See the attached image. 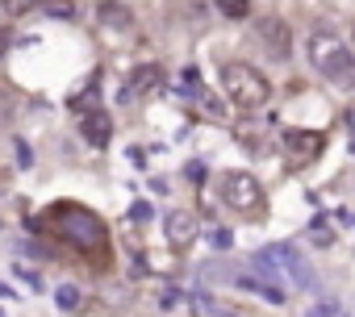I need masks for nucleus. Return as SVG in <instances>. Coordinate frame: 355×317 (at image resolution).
<instances>
[{
	"mask_svg": "<svg viewBox=\"0 0 355 317\" xmlns=\"http://www.w3.org/2000/svg\"><path fill=\"white\" fill-rule=\"evenodd\" d=\"M306 50H310V63H314V71H318L322 80L343 84V88H347V84H355V55L347 50V42H343L334 30H326V25L310 30Z\"/></svg>",
	"mask_w": 355,
	"mask_h": 317,
	"instance_id": "f257e3e1",
	"label": "nucleus"
},
{
	"mask_svg": "<svg viewBox=\"0 0 355 317\" xmlns=\"http://www.w3.org/2000/svg\"><path fill=\"white\" fill-rule=\"evenodd\" d=\"M222 88H226L230 104H238V109H260V104H268V96H272V84L251 63H226L222 67Z\"/></svg>",
	"mask_w": 355,
	"mask_h": 317,
	"instance_id": "f03ea898",
	"label": "nucleus"
},
{
	"mask_svg": "<svg viewBox=\"0 0 355 317\" xmlns=\"http://www.w3.org/2000/svg\"><path fill=\"white\" fill-rule=\"evenodd\" d=\"M218 188H222V204L234 209V213H255L264 204V188L251 172H226Z\"/></svg>",
	"mask_w": 355,
	"mask_h": 317,
	"instance_id": "7ed1b4c3",
	"label": "nucleus"
},
{
	"mask_svg": "<svg viewBox=\"0 0 355 317\" xmlns=\"http://www.w3.org/2000/svg\"><path fill=\"white\" fill-rule=\"evenodd\" d=\"M260 255H264V259L272 263V268H276V272H288V276H293L297 284H306V288H314V272H310V268H306V263H301V259H297V250H293V246H284V242H276V246H268V250H260Z\"/></svg>",
	"mask_w": 355,
	"mask_h": 317,
	"instance_id": "20e7f679",
	"label": "nucleus"
},
{
	"mask_svg": "<svg viewBox=\"0 0 355 317\" xmlns=\"http://www.w3.org/2000/svg\"><path fill=\"white\" fill-rule=\"evenodd\" d=\"M255 34H260V42H264V50H268L272 59H280V63H284V59L293 55V30H288L280 17H264Z\"/></svg>",
	"mask_w": 355,
	"mask_h": 317,
	"instance_id": "39448f33",
	"label": "nucleus"
},
{
	"mask_svg": "<svg viewBox=\"0 0 355 317\" xmlns=\"http://www.w3.org/2000/svg\"><path fill=\"white\" fill-rule=\"evenodd\" d=\"M284 146H288V154L297 158V163H314V158L322 154V146H326V138L318 130H288Z\"/></svg>",
	"mask_w": 355,
	"mask_h": 317,
	"instance_id": "423d86ee",
	"label": "nucleus"
},
{
	"mask_svg": "<svg viewBox=\"0 0 355 317\" xmlns=\"http://www.w3.org/2000/svg\"><path fill=\"white\" fill-rule=\"evenodd\" d=\"M163 234H168V242H172V246H188V242L201 234V226H196V218H192V213L176 209V213H168V226H163Z\"/></svg>",
	"mask_w": 355,
	"mask_h": 317,
	"instance_id": "0eeeda50",
	"label": "nucleus"
},
{
	"mask_svg": "<svg viewBox=\"0 0 355 317\" xmlns=\"http://www.w3.org/2000/svg\"><path fill=\"white\" fill-rule=\"evenodd\" d=\"M96 21L105 25V30H113V34L134 30V13L126 5H117V0H100V5H96Z\"/></svg>",
	"mask_w": 355,
	"mask_h": 317,
	"instance_id": "6e6552de",
	"label": "nucleus"
},
{
	"mask_svg": "<svg viewBox=\"0 0 355 317\" xmlns=\"http://www.w3.org/2000/svg\"><path fill=\"white\" fill-rule=\"evenodd\" d=\"M159 80H163V71H159L155 63H142V67L130 75L126 96H146V92H155V88H159Z\"/></svg>",
	"mask_w": 355,
	"mask_h": 317,
	"instance_id": "1a4fd4ad",
	"label": "nucleus"
},
{
	"mask_svg": "<svg viewBox=\"0 0 355 317\" xmlns=\"http://www.w3.org/2000/svg\"><path fill=\"white\" fill-rule=\"evenodd\" d=\"M84 138L92 142V146H109V138H113V126H109V113H88L84 117Z\"/></svg>",
	"mask_w": 355,
	"mask_h": 317,
	"instance_id": "9d476101",
	"label": "nucleus"
},
{
	"mask_svg": "<svg viewBox=\"0 0 355 317\" xmlns=\"http://www.w3.org/2000/svg\"><path fill=\"white\" fill-rule=\"evenodd\" d=\"M192 309L205 313V317H238V309H230V305H222L214 296H192Z\"/></svg>",
	"mask_w": 355,
	"mask_h": 317,
	"instance_id": "9b49d317",
	"label": "nucleus"
},
{
	"mask_svg": "<svg viewBox=\"0 0 355 317\" xmlns=\"http://www.w3.org/2000/svg\"><path fill=\"white\" fill-rule=\"evenodd\" d=\"M310 242H318V246H330V242H334V234H330L326 218H314V222H310Z\"/></svg>",
	"mask_w": 355,
	"mask_h": 317,
	"instance_id": "f8f14e48",
	"label": "nucleus"
},
{
	"mask_svg": "<svg viewBox=\"0 0 355 317\" xmlns=\"http://www.w3.org/2000/svg\"><path fill=\"white\" fill-rule=\"evenodd\" d=\"M55 296H59V305H63V309H80V288H71V284H63V288H59Z\"/></svg>",
	"mask_w": 355,
	"mask_h": 317,
	"instance_id": "ddd939ff",
	"label": "nucleus"
},
{
	"mask_svg": "<svg viewBox=\"0 0 355 317\" xmlns=\"http://www.w3.org/2000/svg\"><path fill=\"white\" fill-rule=\"evenodd\" d=\"M222 13L226 17H247V0H222Z\"/></svg>",
	"mask_w": 355,
	"mask_h": 317,
	"instance_id": "4468645a",
	"label": "nucleus"
},
{
	"mask_svg": "<svg viewBox=\"0 0 355 317\" xmlns=\"http://www.w3.org/2000/svg\"><path fill=\"white\" fill-rule=\"evenodd\" d=\"M310 317H339V301H322Z\"/></svg>",
	"mask_w": 355,
	"mask_h": 317,
	"instance_id": "2eb2a0df",
	"label": "nucleus"
},
{
	"mask_svg": "<svg viewBox=\"0 0 355 317\" xmlns=\"http://www.w3.org/2000/svg\"><path fill=\"white\" fill-rule=\"evenodd\" d=\"M230 242H234V238H230L226 230H214V246H230Z\"/></svg>",
	"mask_w": 355,
	"mask_h": 317,
	"instance_id": "dca6fc26",
	"label": "nucleus"
},
{
	"mask_svg": "<svg viewBox=\"0 0 355 317\" xmlns=\"http://www.w3.org/2000/svg\"><path fill=\"white\" fill-rule=\"evenodd\" d=\"M9 46H13V34H9V30H0V55H5Z\"/></svg>",
	"mask_w": 355,
	"mask_h": 317,
	"instance_id": "f3484780",
	"label": "nucleus"
},
{
	"mask_svg": "<svg viewBox=\"0 0 355 317\" xmlns=\"http://www.w3.org/2000/svg\"><path fill=\"white\" fill-rule=\"evenodd\" d=\"M351 38H355V25H351Z\"/></svg>",
	"mask_w": 355,
	"mask_h": 317,
	"instance_id": "a211bd4d",
	"label": "nucleus"
},
{
	"mask_svg": "<svg viewBox=\"0 0 355 317\" xmlns=\"http://www.w3.org/2000/svg\"><path fill=\"white\" fill-rule=\"evenodd\" d=\"M339 317H343V313H339Z\"/></svg>",
	"mask_w": 355,
	"mask_h": 317,
	"instance_id": "6ab92c4d",
	"label": "nucleus"
}]
</instances>
